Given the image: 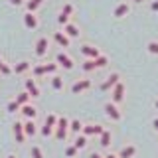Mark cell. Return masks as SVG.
Returning a JSON list of instances; mask_svg holds the SVG:
<instances>
[{"label":"cell","mask_w":158,"mask_h":158,"mask_svg":"<svg viewBox=\"0 0 158 158\" xmlns=\"http://www.w3.org/2000/svg\"><path fill=\"white\" fill-rule=\"evenodd\" d=\"M77 150H79V148H77L75 144H73V146H67V148H65V156H67V158L75 156V154H77Z\"/></svg>","instance_id":"4dcf8cb0"},{"label":"cell","mask_w":158,"mask_h":158,"mask_svg":"<svg viewBox=\"0 0 158 158\" xmlns=\"http://www.w3.org/2000/svg\"><path fill=\"white\" fill-rule=\"evenodd\" d=\"M91 87V81L89 79H81V81H77V83H73V87H71V93H81V91H85V89Z\"/></svg>","instance_id":"4fadbf2b"},{"label":"cell","mask_w":158,"mask_h":158,"mask_svg":"<svg viewBox=\"0 0 158 158\" xmlns=\"http://www.w3.org/2000/svg\"><path fill=\"white\" fill-rule=\"evenodd\" d=\"M14 136H16V142L22 144L24 138H26V132H24V123H14Z\"/></svg>","instance_id":"30bf717a"},{"label":"cell","mask_w":158,"mask_h":158,"mask_svg":"<svg viewBox=\"0 0 158 158\" xmlns=\"http://www.w3.org/2000/svg\"><path fill=\"white\" fill-rule=\"evenodd\" d=\"M53 127H57V117L56 115H48L46 117V125H44V128H42V135L49 136L52 131H53Z\"/></svg>","instance_id":"7a4b0ae2"},{"label":"cell","mask_w":158,"mask_h":158,"mask_svg":"<svg viewBox=\"0 0 158 158\" xmlns=\"http://www.w3.org/2000/svg\"><path fill=\"white\" fill-rule=\"evenodd\" d=\"M57 22L61 24V26H65V24H69V16H65V14H59V16H57Z\"/></svg>","instance_id":"d590c367"},{"label":"cell","mask_w":158,"mask_h":158,"mask_svg":"<svg viewBox=\"0 0 158 158\" xmlns=\"http://www.w3.org/2000/svg\"><path fill=\"white\" fill-rule=\"evenodd\" d=\"M135 154H136V146L131 144V146H125L121 152H118V158H132Z\"/></svg>","instance_id":"d6986e66"},{"label":"cell","mask_w":158,"mask_h":158,"mask_svg":"<svg viewBox=\"0 0 158 158\" xmlns=\"http://www.w3.org/2000/svg\"><path fill=\"white\" fill-rule=\"evenodd\" d=\"M53 40L57 42L59 48H69V44H71V38H69L65 32H56L53 34Z\"/></svg>","instance_id":"52a82bcc"},{"label":"cell","mask_w":158,"mask_h":158,"mask_svg":"<svg viewBox=\"0 0 158 158\" xmlns=\"http://www.w3.org/2000/svg\"><path fill=\"white\" fill-rule=\"evenodd\" d=\"M67 131H69V121L65 117H59L57 118V127H56V138L57 140H65Z\"/></svg>","instance_id":"6da1fadb"},{"label":"cell","mask_w":158,"mask_h":158,"mask_svg":"<svg viewBox=\"0 0 158 158\" xmlns=\"http://www.w3.org/2000/svg\"><path fill=\"white\" fill-rule=\"evenodd\" d=\"M48 46H49V40L48 38H40L36 42V56L38 57H44L48 53Z\"/></svg>","instance_id":"5b68a950"},{"label":"cell","mask_w":158,"mask_h":158,"mask_svg":"<svg viewBox=\"0 0 158 158\" xmlns=\"http://www.w3.org/2000/svg\"><path fill=\"white\" fill-rule=\"evenodd\" d=\"M57 71V63H46V73H56Z\"/></svg>","instance_id":"e575fe53"},{"label":"cell","mask_w":158,"mask_h":158,"mask_svg":"<svg viewBox=\"0 0 158 158\" xmlns=\"http://www.w3.org/2000/svg\"><path fill=\"white\" fill-rule=\"evenodd\" d=\"M0 73H2V75H10V73H12V69H10L6 63H4L2 57H0Z\"/></svg>","instance_id":"f1b7e54d"},{"label":"cell","mask_w":158,"mask_h":158,"mask_svg":"<svg viewBox=\"0 0 158 158\" xmlns=\"http://www.w3.org/2000/svg\"><path fill=\"white\" fill-rule=\"evenodd\" d=\"M123 99H125V85L118 81L117 85L113 87V103H115V105H118Z\"/></svg>","instance_id":"3957f363"},{"label":"cell","mask_w":158,"mask_h":158,"mask_svg":"<svg viewBox=\"0 0 158 158\" xmlns=\"http://www.w3.org/2000/svg\"><path fill=\"white\" fill-rule=\"evenodd\" d=\"M81 53L85 57H89V59H97L101 53H99V49L95 48V46H89V44H85V46H81Z\"/></svg>","instance_id":"ba28073f"},{"label":"cell","mask_w":158,"mask_h":158,"mask_svg":"<svg viewBox=\"0 0 158 158\" xmlns=\"http://www.w3.org/2000/svg\"><path fill=\"white\" fill-rule=\"evenodd\" d=\"M135 2H138V4H140V2H144V0H135Z\"/></svg>","instance_id":"7bdbcfd3"},{"label":"cell","mask_w":158,"mask_h":158,"mask_svg":"<svg viewBox=\"0 0 158 158\" xmlns=\"http://www.w3.org/2000/svg\"><path fill=\"white\" fill-rule=\"evenodd\" d=\"M69 131H71V132H79V131H83V125L79 121H71V123H69Z\"/></svg>","instance_id":"4316f807"},{"label":"cell","mask_w":158,"mask_h":158,"mask_svg":"<svg viewBox=\"0 0 158 158\" xmlns=\"http://www.w3.org/2000/svg\"><path fill=\"white\" fill-rule=\"evenodd\" d=\"M83 71H93V69H97V65H95V59H85V61H83Z\"/></svg>","instance_id":"cb8c5ba5"},{"label":"cell","mask_w":158,"mask_h":158,"mask_svg":"<svg viewBox=\"0 0 158 158\" xmlns=\"http://www.w3.org/2000/svg\"><path fill=\"white\" fill-rule=\"evenodd\" d=\"M128 10H131V6H128L127 2H121L115 10H113V16H115V18H123V16L128 14Z\"/></svg>","instance_id":"5bb4252c"},{"label":"cell","mask_w":158,"mask_h":158,"mask_svg":"<svg viewBox=\"0 0 158 158\" xmlns=\"http://www.w3.org/2000/svg\"><path fill=\"white\" fill-rule=\"evenodd\" d=\"M30 97H32V95H30L28 91H24V93H20V95L16 97V101L20 103V107H22V105H28V103H30Z\"/></svg>","instance_id":"7402d4cb"},{"label":"cell","mask_w":158,"mask_h":158,"mask_svg":"<svg viewBox=\"0 0 158 158\" xmlns=\"http://www.w3.org/2000/svg\"><path fill=\"white\" fill-rule=\"evenodd\" d=\"M30 156L32 158H44V152L40 146H32V150H30Z\"/></svg>","instance_id":"83f0119b"},{"label":"cell","mask_w":158,"mask_h":158,"mask_svg":"<svg viewBox=\"0 0 158 158\" xmlns=\"http://www.w3.org/2000/svg\"><path fill=\"white\" fill-rule=\"evenodd\" d=\"M107 63H109V59H107V56H99V57L95 59V65H97V67H105Z\"/></svg>","instance_id":"f546056e"},{"label":"cell","mask_w":158,"mask_h":158,"mask_svg":"<svg viewBox=\"0 0 158 158\" xmlns=\"http://www.w3.org/2000/svg\"><path fill=\"white\" fill-rule=\"evenodd\" d=\"M26 91L32 97H40V89H38V85H36V81H34V79H26Z\"/></svg>","instance_id":"e0dca14e"},{"label":"cell","mask_w":158,"mask_h":158,"mask_svg":"<svg viewBox=\"0 0 158 158\" xmlns=\"http://www.w3.org/2000/svg\"><path fill=\"white\" fill-rule=\"evenodd\" d=\"M105 158H118V156H117V154H107Z\"/></svg>","instance_id":"b9f144b4"},{"label":"cell","mask_w":158,"mask_h":158,"mask_svg":"<svg viewBox=\"0 0 158 158\" xmlns=\"http://www.w3.org/2000/svg\"><path fill=\"white\" fill-rule=\"evenodd\" d=\"M42 4H44V0H28V2H26V8H28V12H36Z\"/></svg>","instance_id":"ffe728a7"},{"label":"cell","mask_w":158,"mask_h":158,"mask_svg":"<svg viewBox=\"0 0 158 158\" xmlns=\"http://www.w3.org/2000/svg\"><path fill=\"white\" fill-rule=\"evenodd\" d=\"M154 105H156V109H158V101H156V103H154Z\"/></svg>","instance_id":"f6af8a7d"},{"label":"cell","mask_w":158,"mask_h":158,"mask_svg":"<svg viewBox=\"0 0 158 158\" xmlns=\"http://www.w3.org/2000/svg\"><path fill=\"white\" fill-rule=\"evenodd\" d=\"M34 75H46V65H36L34 67Z\"/></svg>","instance_id":"d6a6232c"},{"label":"cell","mask_w":158,"mask_h":158,"mask_svg":"<svg viewBox=\"0 0 158 158\" xmlns=\"http://www.w3.org/2000/svg\"><path fill=\"white\" fill-rule=\"evenodd\" d=\"M8 158H16V156H14V154H10V156H8Z\"/></svg>","instance_id":"ee69618b"},{"label":"cell","mask_w":158,"mask_h":158,"mask_svg":"<svg viewBox=\"0 0 158 158\" xmlns=\"http://www.w3.org/2000/svg\"><path fill=\"white\" fill-rule=\"evenodd\" d=\"M52 87L56 89V91H61V89H63V79L59 77V75H56V77H52Z\"/></svg>","instance_id":"603a6c76"},{"label":"cell","mask_w":158,"mask_h":158,"mask_svg":"<svg viewBox=\"0 0 158 158\" xmlns=\"http://www.w3.org/2000/svg\"><path fill=\"white\" fill-rule=\"evenodd\" d=\"M105 131L101 125H85L83 127V135L85 136H91V135H101V132Z\"/></svg>","instance_id":"7c38bea8"},{"label":"cell","mask_w":158,"mask_h":158,"mask_svg":"<svg viewBox=\"0 0 158 158\" xmlns=\"http://www.w3.org/2000/svg\"><path fill=\"white\" fill-rule=\"evenodd\" d=\"M24 26H26L28 30H36L38 28V18L34 12H26L24 14Z\"/></svg>","instance_id":"9c48e42d"},{"label":"cell","mask_w":158,"mask_h":158,"mask_svg":"<svg viewBox=\"0 0 158 158\" xmlns=\"http://www.w3.org/2000/svg\"><path fill=\"white\" fill-rule=\"evenodd\" d=\"M152 10H154V12H158V0H154V2H152V6H150Z\"/></svg>","instance_id":"ab89813d"},{"label":"cell","mask_w":158,"mask_h":158,"mask_svg":"<svg viewBox=\"0 0 158 158\" xmlns=\"http://www.w3.org/2000/svg\"><path fill=\"white\" fill-rule=\"evenodd\" d=\"M117 83H118V73H111V75L107 77V81H103L101 89H103V91H109V89H113Z\"/></svg>","instance_id":"8fae6325"},{"label":"cell","mask_w":158,"mask_h":158,"mask_svg":"<svg viewBox=\"0 0 158 158\" xmlns=\"http://www.w3.org/2000/svg\"><path fill=\"white\" fill-rule=\"evenodd\" d=\"M63 32H65L69 38H79V28L75 24H65V26H63Z\"/></svg>","instance_id":"ac0fdd59"},{"label":"cell","mask_w":158,"mask_h":158,"mask_svg":"<svg viewBox=\"0 0 158 158\" xmlns=\"http://www.w3.org/2000/svg\"><path fill=\"white\" fill-rule=\"evenodd\" d=\"M20 111H22V115H24V117H28V118H36V115H38L36 107L30 105V103H28V105H22V107H20Z\"/></svg>","instance_id":"9a60e30c"},{"label":"cell","mask_w":158,"mask_h":158,"mask_svg":"<svg viewBox=\"0 0 158 158\" xmlns=\"http://www.w3.org/2000/svg\"><path fill=\"white\" fill-rule=\"evenodd\" d=\"M30 67H32V65H30V61H20L18 65L14 67V73H18V75H20V73H26Z\"/></svg>","instance_id":"44dd1931"},{"label":"cell","mask_w":158,"mask_h":158,"mask_svg":"<svg viewBox=\"0 0 158 158\" xmlns=\"http://www.w3.org/2000/svg\"><path fill=\"white\" fill-rule=\"evenodd\" d=\"M105 113H107V117H111V118H113V121H121V111L117 109V105H115L113 101L105 105Z\"/></svg>","instance_id":"8992f818"},{"label":"cell","mask_w":158,"mask_h":158,"mask_svg":"<svg viewBox=\"0 0 158 158\" xmlns=\"http://www.w3.org/2000/svg\"><path fill=\"white\" fill-rule=\"evenodd\" d=\"M24 132H26V136H34L38 132L36 128V123H34V118H28L26 123H24Z\"/></svg>","instance_id":"2e32d148"},{"label":"cell","mask_w":158,"mask_h":158,"mask_svg":"<svg viewBox=\"0 0 158 158\" xmlns=\"http://www.w3.org/2000/svg\"><path fill=\"white\" fill-rule=\"evenodd\" d=\"M71 12H73V6L71 4H65V6H63V10H61V14H65V16H71Z\"/></svg>","instance_id":"8d00e7d4"},{"label":"cell","mask_w":158,"mask_h":158,"mask_svg":"<svg viewBox=\"0 0 158 158\" xmlns=\"http://www.w3.org/2000/svg\"><path fill=\"white\" fill-rule=\"evenodd\" d=\"M56 61H57V65H61V67H65V69H73V59L67 56V53H63V52H59L57 56H56Z\"/></svg>","instance_id":"277c9868"},{"label":"cell","mask_w":158,"mask_h":158,"mask_svg":"<svg viewBox=\"0 0 158 158\" xmlns=\"http://www.w3.org/2000/svg\"><path fill=\"white\" fill-rule=\"evenodd\" d=\"M89 158H103V156H101V154H97V152H93V154L89 156Z\"/></svg>","instance_id":"60d3db41"},{"label":"cell","mask_w":158,"mask_h":158,"mask_svg":"<svg viewBox=\"0 0 158 158\" xmlns=\"http://www.w3.org/2000/svg\"><path fill=\"white\" fill-rule=\"evenodd\" d=\"M6 109H8V113H16L18 109H20V103H18V101H10Z\"/></svg>","instance_id":"1f68e13d"},{"label":"cell","mask_w":158,"mask_h":158,"mask_svg":"<svg viewBox=\"0 0 158 158\" xmlns=\"http://www.w3.org/2000/svg\"><path fill=\"white\" fill-rule=\"evenodd\" d=\"M99 136H101V146H109V144H111V132H109V131H103Z\"/></svg>","instance_id":"d4e9b609"},{"label":"cell","mask_w":158,"mask_h":158,"mask_svg":"<svg viewBox=\"0 0 158 158\" xmlns=\"http://www.w3.org/2000/svg\"><path fill=\"white\" fill-rule=\"evenodd\" d=\"M10 4H12V6H22L24 0H10Z\"/></svg>","instance_id":"74e56055"},{"label":"cell","mask_w":158,"mask_h":158,"mask_svg":"<svg viewBox=\"0 0 158 158\" xmlns=\"http://www.w3.org/2000/svg\"><path fill=\"white\" fill-rule=\"evenodd\" d=\"M73 144H75L77 148H85V146H87V136H85V135L77 136V138H75V142H73Z\"/></svg>","instance_id":"484cf974"},{"label":"cell","mask_w":158,"mask_h":158,"mask_svg":"<svg viewBox=\"0 0 158 158\" xmlns=\"http://www.w3.org/2000/svg\"><path fill=\"white\" fill-rule=\"evenodd\" d=\"M152 127H154V131H158V117L152 118Z\"/></svg>","instance_id":"f35d334b"},{"label":"cell","mask_w":158,"mask_h":158,"mask_svg":"<svg viewBox=\"0 0 158 158\" xmlns=\"http://www.w3.org/2000/svg\"><path fill=\"white\" fill-rule=\"evenodd\" d=\"M148 52L154 53V56H158V42H150V44H148Z\"/></svg>","instance_id":"836d02e7"}]
</instances>
